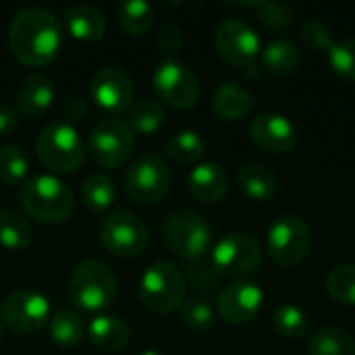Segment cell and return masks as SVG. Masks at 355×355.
Here are the masks:
<instances>
[{"instance_id":"cell-1","label":"cell","mask_w":355,"mask_h":355,"mask_svg":"<svg viewBox=\"0 0 355 355\" xmlns=\"http://www.w3.org/2000/svg\"><path fill=\"white\" fill-rule=\"evenodd\" d=\"M62 46V27L58 17L46 8L19 10L8 27L10 54L25 67L50 64Z\"/></svg>"},{"instance_id":"cell-2","label":"cell","mask_w":355,"mask_h":355,"mask_svg":"<svg viewBox=\"0 0 355 355\" xmlns=\"http://www.w3.org/2000/svg\"><path fill=\"white\" fill-rule=\"evenodd\" d=\"M23 210L44 225L64 223L75 208V196L67 183L54 175H37L27 179L19 191Z\"/></svg>"},{"instance_id":"cell-3","label":"cell","mask_w":355,"mask_h":355,"mask_svg":"<svg viewBox=\"0 0 355 355\" xmlns=\"http://www.w3.org/2000/svg\"><path fill=\"white\" fill-rule=\"evenodd\" d=\"M67 293L75 308L83 312H100L116 297V277L106 262L89 258L79 262L71 272Z\"/></svg>"},{"instance_id":"cell-4","label":"cell","mask_w":355,"mask_h":355,"mask_svg":"<svg viewBox=\"0 0 355 355\" xmlns=\"http://www.w3.org/2000/svg\"><path fill=\"white\" fill-rule=\"evenodd\" d=\"M35 154L50 173L71 175L81 166L85 158V148L79 131L73 125L64 121H54L46 125L37 135Z\"/></svg>"},{"instance_id":"cell-5","label":"cell","mask_w":355,"mask_h":355,"mask_svg":"<svg viewBox=\"0 0 355 355\" xmlns=\"http://www.w3.org/2000/svg\"><path fill=\"white\" fill-rule=\"evenodd\" d=\"M162 241L171 254L187 262L200 260L212 241L208 220L196 210H177L162 225Z\"/></svg>"},{"instance_id":"cell-6","label":"cell","mask_w":355,"mask_h":355,"mask_svg":"<svg viewBox=\"0 0 355 355\" xmlns=\"http://www.w3.org/2000/svg\"><path fill=\"white\" fill-rule=\"evenodd\" d=\"M187 283L183 272L171 262L150 264L139 281V297L144 306L156 314H171L183 306Z\"/></svg>"},{"instance_id":"cell-7","label":"cell","mask_w":355,"mask_h":355,"mask_svg":"<svg viewBox=\"0 0 355 355\" xmlns=\"http://www.w3.org/2000/svg\"><path fill=\"white\" fill-rule=\"evenodd\" d=\"M135 148V135L131 127L119 116H106L98 121L87 137V152L94 164L104 168L123 166Z\"/></svg>"},{"instance_id":"cell-8","label":"cell","mask_w":355,"mask_h":355,"mask_svg":"<svg viewBox=\"0 0 355 355\" xmlns=\"http://www.w3.org/2000/svg\"><path fill=\"white\" fill-rule=\"evenodd\" d=\"M100 241L116 258H137L150 245V231L129 210H112L100 223Z\"/></svg>"},{"instance_id":"cell-9","label":"cell","mask_w":355,"mask_h":355,"mask_svg":"<svg viewBox=\"0 0 355 355\" xmlns=\"http://www.w3.org/2000/svg\"><path fill=\"white\" fill-rule=\"evenodd\" d=\"M312 250V229L295 214L279 216L268 231V256L281 268L300 266Z\"/></svg>"},{"instance_id":"cell-10","label":"cell","mask_w":355,"mask_h":355,"mask_svg":"<svg viewBox=\"0 0 355 355\" xmlns=\"http://www.w3.org/2000/svg\"><path fill=\"white\" fill-rule=\"evenodd\" d=\"M171 168L156 154H141L123 177V189L135 204H156L171 189Z\"/></svg>"},{"instance_id":"cell-11","label":"cell","mask_w":355,"mask_h":355,"mask_svg":"<svg viewBox=\"0 0 355 355\" xmlns=\"http://www.w3.org/2000/svg\"><path fill=\"white\" fill-rule=\"evenodd\" d=\"M210 262L220 277H248L260 270L262 248L252 235L233 231L214 245Z\"/></svg>"},{"instance_id":"cell-12","label":"cell","mask_w":355,"mask_h":355,"mask_svg":"<svg viewBox=\"0 0 355 355\" xmlns=\"http://www.w3.org/2000/svg\"><path fill=\"white\" fill-rule=\"evenodd\" d=\"M152 85L156 96L177 110H189L200 100L198 77L187 64L177 60H164L158 64L152 75Z\"/></svg>"},{"instance_id":"cell-13","label":"cell","mask_w":355,"mask_h":355,"mask_svg":"<svg viewBox=\"0 0 355 355\" xmlns=\"http://www.w3.org/2000/svg\"><path fill=\"white\" fill-rule=\"evenodd\" d=\"M0 318L12 333L33 335L50 320V304L37 291L19 289L2 302Z\"/></svg>"},{"instance_id":"cell-14","label":"cell","mask_w":355,"mask_h":355,"mask_svg":"<svg viewBox=\"0 0 355 355\" xmlns=\"http://www.w3.org/2000/svg\"><path fill=\"white\" fill-rule=\"evenodd\" d=\"M214 46L225 62L248 69L260 52V37L248 21L225 19L214 31Z\"/></svg>"},{"instance_id":"cell-15","label":"cell","mask_w":355,"mask_h":355,"mask_svg":"<svg viewBox=\"0 0 355 355\" xmlns=\"http://www.w3.org/2000/svg\"><path fill=\"white\" fill-rule=\"evenodd\" d=\"M89 94L98 108H102L110 116H116L131 108L135 85L125 71L116 67H106L92 77Z\"/></svg>"},{"instance_id":"cell-16","label":"cell","mask_w":355,"mask_h":355,"mask_svg":"<svg viewBox=\"0 0 355 355\" xmlns=\"http://www.w3.org/2000/svg\"><path fill=\"white\" fill-rule=\"evenodd\" d=\"M264 293L252 281H235L227 285L216 302V312L231 324H245L262 310Z\"/></svg>"},{"instance_id":"cell-17","label":"cell","mask_w":355,"mask_h":355,"mask_svg":"<svg viewBox=\"0 0 355 355\" xmlns=\"http://www.w3.org/2000/svg\"><path fill=\"white\" fill-rule=\"evenodd\" d=\"M250 137L260 150L272 152V154H283V152H289L295 148L297 129L287 116H283L279 112H262L252 121Z\"/></svg>"},{"instance_id":"cell-18","label":"cell","mask_w":355,"mask_h":355,"mask_svg":"<svg viewBox=\"0 0 355 355\" xmlns=\"http://www.w3.org/2000/svg\"><path fill=\"white\" fill-rule=\"evenodd\" d=\"M187 187L191 196L204 204L220 202L229 191V175L216 162H202L193 166L187 177Z\"/></svg>"},{"instance_id":"cell-19","label":"cell","mask_w":355,"mask_h":355,"mask_svg":"<svg viewBox=\"0 0 355 355\" xmlns=\"http://www.w3.org/2000/svg\"><path fill=\"white\" fill-rule=\"evenodd\" d=\"M54 102V83L46 75H29L17 87V106L29 119L44 116Z\"/></svg>"},{"instance_id":"cell-20","label":"cell","mask_w":355,"mask_h":355,"mask_svg":"<svg viewBox=\"0 0 355 355\" xmlns=\"http://www.w3.org/2000/svg\"><path fill=\"white\" fill-rule=\"evenodd\" d=\"M254 106H256L254 96L245 87H241L233 81L220 83L218 89L214 92L212 104H210L212 114L218 121H241V119L250 116Z\"/></svg>"},{"instance_id":"cell-21","label":"cell","mask_w":355,"mask_h":355,"mask_svg":"<svg viewBox=\"0 0 355 355\" xmlns=\"http://www.w3.org/2000/svg\"><path fill=\"white\" fill-rule=\"evenodd\" d=\"M64 27L79 42H98L106 33V17L89 4H75L64 10Z\"/></svg>"},{"instance_id":"cell-22","label":"cell","mask_w":355,"mask_h":355,"mask_svg":"<svg viewBox=\"0 0 355 355\" xmlns=\"http://www.w3.org/2000/svg\"><path fill=\"white\" fill-rule=\"evenodd\" d=\"M87 337L102 352H121L127 347L131 331L123 318L112 314H98L87 324Z\"/></svg>"},{"instance_id":"cell-23","label":"cell","mask_w":355,"mask_h":355,"mask_svg":"<svg viewBox=\"0 0 355 355\" xmlns=\"http://www.w3.org/2000/svg\"><path fill=\"white\" fill-rule=\"evenodd\" d=\"M237 183L239 189L254 202H266L277 193V175L258 162H250L245 166H241V171L237 173Z\"/></svg>"},{"instance_id":"cell-24","label":"cell","mask_w":355,"mask_h":355,"mask_svg":"<svg viewBox=\"0 0 355 355\" xmlns=\"http://www.w3.org/2000/svg\"><path fill=\"white\" fill-rule=\"evenodd\" d=\"M262 64L277 77H287L302 67V50L291 40L270 42L262 52Z\"/></svg>"},{"instance_id":"cell-25","label":"cell","mask_w":355,"mask_h":355,"mask_svg":"<svg viewBox=\"0 0 355 355\" xmlns=\"http://www.w3.org/2000/svg\"><path fill=\"white\" fill-rule=\"evenodd\" d=\"M164 123H166V112H164V108H162V104L158 100L141 98V100L133 102L131 108H129L127 125L135 133L154 135L156 131L162 129Z\"/></svg>"},{"instance_id":"cell-26","label":"cell","mask_w":355,"mask_h":355,"mask_svg":"<svg viewBox=\"0 0 355 355\" xmlns=\"http://www.w3.org/2000/svg\"><path fill=\"white\" fill-rule=\"evenodd\" d=\"M33 233L25 216L15 210L0 212V245L8 252H23L31 245Z\"/></svg>"},{"instance_id":"cell-27","label":"cell","mask_w":355,"mask_h":355,"mask_svg":"<svg viewBox=\"0 0 355 355\" xmlns=\"http://www.w3.org/2000/svg\"><path fill=\"white\" fill-rule=\"evenodd\" d=\"M85 333H87V327L81 314L75 310H60L58 314L50 318V339L58 347H64V349L75 347L83 339Z\"/></svg>"},{"instance_id":"cell-28","label":"cell","mask_w":355,"mask_h":355,"mask_svg":"<svg viewBox=\"0 0 355 355\" xmlns=\"http://www.w3.org/2000/svg\"><path fill=\"white\" fill-rule=\"evenodd\" d=\"M206 152V141L200 133L191 131V129H183L179 133H175L168 141H166V156L181 166H189L196 164Z\"/></svg>"},{"instance_id":"cell-29","label":"cell","mask_w":355,"mask_h":355,"mask_svg":"<svg viewBox=\"0 0 355 355\" xmlns=\"http://www.w3.org/2000/svg\"><path fill=\"white\" fill-rule=\"evenodd\" d=\"M310 355H355V339L337 327H324L310 337Z\"/></svg>"},{"instance_id":"cell-30","label":"cell","mask_w":355,"mask_h":355,"mask_svg":"<svg viewBox=\"0 0 355 355\" xmlns=\"http://www.w3.org/2000/svg\"><path fill=\"white\" fill-rule=\"evenodd\" d=\"M116 21L129 35H144L154 23V8L144 0H127L116 8Z\"/></svg>"},{"instance_id":"cell-31","label":"cell","mask_w":355,"mask_h":355,"mask_svg":"<svg viewBox=\"0 0 355 355\" xmlns=\"http://www.w3.org/2000/svg\"><path fill=\"white\" fill-rule=\"evenodd\" d=\"M81 198L85 206L94 212H106L116 198V187L106 175H89L81 185Z\"/></svg>"},{"instance_id":"cell-32","label":"cell","mask_w":355,"mask_h":355,"mask_svg":"<svg viewBox=\"0 0 355 355\" xmlns=\"http://www.w3.org/2000/svg\"><path fill=\"white\" fill-rule=\"evenodd\" d=\"M29 171V162L25 152L19 146H2L0 148V181L8 187H17L25 183Z\"/></svg>"},{"instance_id":"cell-33","label":"cell","mask_w":355,"mask_h":355,"mask_svg":"<svg viewBox=\"0 0 355 355\" xmlns=\"http://www.w3.org/2000/svg\"><path fill=\"white\" fill-rule=\"evenodd\" d=\"M272 327L275 331L281 335V337H287V339H302L308 335V329H310V322L304 314L302 308L297 306H291V304H283L275 310V316H272Z\"/></svg>"},{"instance_id":"cell-34","label":"cell","mask_w":355,"mask_h":355,"mask_svg":"<svg viewBox=\"0 0 355 355\" xmlns=\"http://www.w3.org/2000/svg\"><path fill=\"white\" fill-rule=\"evenodd\" d=\"M329 295L343 306H355V264L335 266L327 277Z\"/></svg>"},{"instance_id":"cell-35","label":"cell","mask_w":355,"mask_h":355,"mask_svg":"<svg viewBox=\"0 0 355 355\" xmlns=\"http://www.w3.org/2000/svg\"><path fill=\"white\" fill-rule=\"evenodd\" d=\"M185 283H189L198 293L202 295H214L220 287V275L212 266V262L206 260H191L185 266Z\"/></svg>"},{"instance_id":"cell-36","label":"cell","mask_w":355,"mask_h":355,"mask_svg":"<svg viewBox=\"0 0 355 355\" xmlns=\"http://www.w3.org/2000/svg\"><path fill=\"white\" fill-rule=\"evenodd\" d=\"M248 8H254L260 23L268 29H277L283 31L287 27L293 25L295 19V10L287 4H279V2H248L243 4Z\"/></svg>"},{"instance_id":"cell-37","label":"cell","mask_w":355,"mask_h":355,"mask_svg":"<svg viewBox=\"0 0 355 355\" xmlns=\"http://www.w3.org/2000/svg\"><path fill=\"white\" fill-rule=\"evenodd\" d=\"M181 320L193 333H206L214 327L216 314L204 300H185L181 306Z\"/></svg>"},{"instance_id":"cell-38","label":"cell","mask_w":355,"mask_h":355,"mask_svg":"<svg viewBox=\"0 0 355 355\" xmlns=\"http://www.w3.org/2000/svg\"><path fill=\"white\" fill-rule=\"evenodd\" d=\"M329 64L341 79L355 81V37L335 42L329 52Z\"/></svg>"},{"instance_id":"cell-39","label":"cell","mask_w":355,"mask_h":355,"mask_svg":"<svg viewBox=\"0 0 355 355\" xmlns=\"http://www.w3.org/2000/svg\"><path fill=\"white\" fill-rule=\"evenodd\" d=\"M302 42L314 50V52H331V48L335 46V40H333V33L329 29V25H324L322 21H308L304 27H302Z\"/></svg>"},{"instance_id":"cell-40","label":"cell","mask_w":355,"mask_h":355,"mask_svg":"<svg viewBox=\"0 0 355 355\" xmlns=\"http://www.w3.org/2000/svg\"><path fill=\"white\" fill-rule=\"evenodd\" d=\"M181 48H183V31L173 23L164 25L158 33V50L164 56H175Z\"/></svg>"},{"instance_id":"cell-41","label":"cell","mask_w":355,"mask_h":355,"mask_svg":"<svg viewBox=\"0 0 355 355\" xmlns=\"http://www.w3.org/2000/svg\"><path fill=\"white\" fill-rule=\"evenodd\" d=\"M87 116V104H85V100H81V98H71L67 104H64V123H69V125H73V123H77V121H83Z\"/></svg>"},{"instance_id":"cell-42","label":"cell","mask_w":355,"mask_h":355,"mask_svg":"<svg viewBox=\"0 0 355 355\" xmlns=\"http://www.w3.org/2000/svg\"><path fill=\"white\" fill-rule=\"evenodd\" d=\"M19 125L17 110L8 104H0V135H8Z\"/></svg>"},{"instance_id":"cell-43","label":"cell","mask_w":355,"mask_h":355,"mask_svg":"<svg viewBox=\"0 0 355 355\" xmlns=\"http://www.w3.org/2000/svg\"><path fill=\"white\" fill-rule=\"evenodd\" d=\"M139 355H162L160 352H156V349H146L144 354H139Z\"/></svg>"},{"instance_id":"cell-44","label":"cell","mask_w":355,"mask_h":355,"mask_svg":"<svg viewBox=\"0 0 355 355\" xmlns=\"http://www.w3.org/2000/svg\"><path fill=\"white\" fill-rule=\"evenodd\" d=\"M0 341H2V324H0Z\"/></svg>"}]
</instances>
